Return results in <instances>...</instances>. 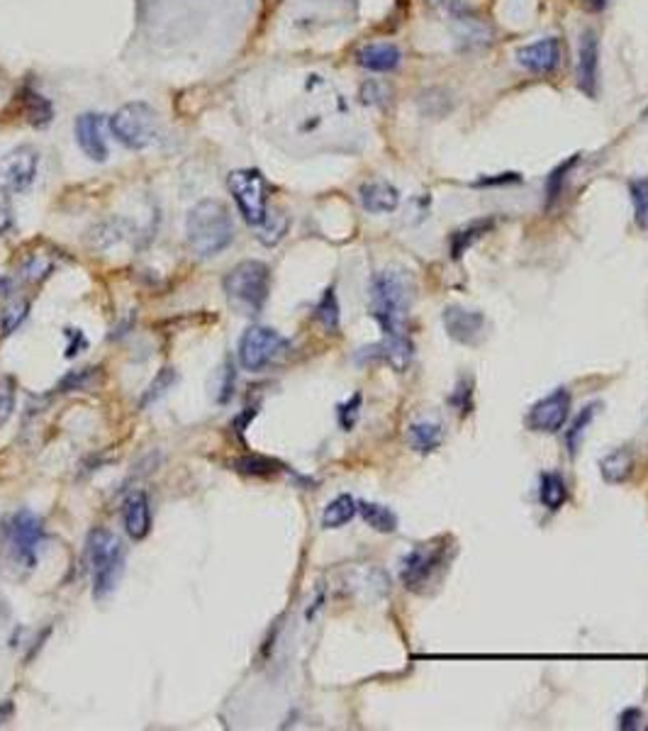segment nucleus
<instances>
[{
	"mask_svg": "<svg viewBox=\"0 0 648 731\" xmlns=\"http://www.w3.org/2000/svg\"><path fill=\"white\" fill-rule=\"evenodd\" d=\"M10 227H12V208L5 191L0 188V234H5Z\"/></svg>",
	"mask_w": 648,
	"mask_h": 731,
	"instance_id": "nucleus-40",
	"label": "nucleus"
},
{
	"mask_svg": "<svg viewBox=\"0 0 648 731\" xmlns=\"http://www.w3.org/2000/svg\"><path fill=\"white\" fill-rule=\"evenodd\" d=\"M39 154L35 146L22 144L0 159V188L8 193H25L35 183Z\"/></svg>",
	"mask_w": 648,
	"mask_h": 731,
	"instance_id": "nucleus-8",
	"label": "nucleus"
},
{
	"mask_svg": "<svg viewBox=\"0 0 648 731\" xmlns=\"http://www.w3.org/2000/svg\"><path fill=\"white\" fill-rule=\"evenodd\" d=\"M122 520L125 530L135 541H142L152 531V507H149V495L144 490H135L122 505Z\"/></svg>",
	"mask_w": 648,
	"mask_h": 731,
	"instance_id": "nucleus-16",
	"label": "nucleus"
},
{
	"mask_svg": "<svg viewBox=\"0 0 648 731\" xmlns=\"http://www.w3.org/2000/svg\"><path fill=\"white\" fill-rule=\"evenodd\" d=\"M12 717V704L3 702L0 704V724H5Z\"/></svg>",
	"mask_w": 648,
	"mask_h": 731,
	"instance_id": "nucleus-43",
	"label": "nucleus"
},
{
	"mask_svg": "<svg viewBox=\"0 0 648 731\" xmlns=\"http://www.w3.org/2000/svg\"><path fill=\"white\" fill-rule=\"evenodd\" d=\"M29 312V302L25 298H12L10 302H5V308L0 310V332L8 337L12 334L15 329L25 322Z\"/></svg>",
	"mask_w": 648,
	"mask_h": 731,
	"instance_id": "nucleus-31",
	"label": "nucleus"
},
{
	"mask_svg": "<svg viewBox=\"0 0 648 731\" xmlns=\"http://www.w3.org/2000/svg\"><path fill=\"white\" fill-rule=\"evenodd\" d=\"M441 439H444V430L437 422H414L407 430V441L414 451L420 454H431L441 447Z\"/></svg>",
	"mask_w": 648,
	"mask_h": 731,
	"instance_id": "nucleus-22",
	"label": "nucleus"
},
{
	"mask_svg": "<svg viewBox=\"0 0 648 731\" xmlns=\"http://www.w3.org/2000/svg\"><path fill=\"white\" fill-rule=\"evenodd\" d=\"M188 247L202 259L222 254L234 242V222L227 205L219 201H201L185 219Z\"/></svg>",
	"mask_w": 648,
	"mask_h": 731,
	"instance_id": "nucleus-2",
	"label": "nucleus"
},
{
	"mask_svg": "<svg viewBox=\"0 0 648 731\" xmlns=\"http://www.w3.org/2000/svg\"><path fill=\"white\" fill-rule=\"evenodd\" d=\"M570 393L566 388H556L544 395L539 402H534L527 415V427L544 434H556L563 430V424L570 417Z\"/></svg>",
	"mask_w": 648,
	"mask_h": 731,
	"instance_id": "nucleus-10",
	"label": "nucleus"
},
{
	"mask_svg": "<svg viewBox=\"0 0 648 731\" xmlns=\"http://www.w3.org/2000/svg\"><path fill=\"white\" fill-rule=\"evenodd\" d=\"M578 86L585 95L595 98L600 86V39L595 29H585L578 49Z\"/></svg>",
	"mask_w": 648,
	"mask_h": 731,
	"instance_id": "nucleus-13",
	"label": "nucleus"
},
{
	"mask_svg": "<svg viewBox=\"0 0 648 731\" xmlns=\"http://www.w3.org/2000/svg\"><path fill=\"white\" fill-rule=\"evenodd\" d=\"M358 201L364 205V210L373 212V215H385L400 205V195H398V188L383 178H371V181L361 183Z\"/></svg>",
	"mask_w": 648,
	"mask_h": 731,
	"instance_id": "nucleus-17",
	"label": "nucleus"
},
{
	"mask_svg": "<svg viewBox=\"0 0 648 731\" xmlns=\"http://www.w3.org/2000/svg\"><path fill=\"white\" fill-rule=\"evenodd\" d=\"M234 468H237L239 473L244 475H271L278 471V464H275L274 458H266V456H242L234 461Z\"/></svg>",
	"mask_w": 648,
	"mask_h": 731,
	"instance_id": "nucleus-35",
	"label": "nucleus"
},
{
	"mask_svg": "<svg viewBox=\"0 0 648 731\" xmlns=\"http://www.w3.org/2000/svg\"><path fill=\"white\" fill-rule=\"evenodd\" d=\"M22 112H25L29 125H35V127H46L52 122V118H54L52 103L46 101L42 93L29 91V88L22 91Z\"/></svg>",
	"mask_w": 648,
	"mask_h": 731,
	"instance_id": "nucleus-24",
	"label": "nucleus"
},
{
	"mask_svg": "<svg viewBox=\"0 0 648 731\" xmlns=\"http://www.w3.org/2000/svg\"><path fill=\"white\" fill-rule=\"evenodd\" d=\"M15 410V383L10 378H0V427L10 420Z\"/></svg>",
	"mask_w": 648,
	"mask_h": 731,
	"instance_id": "nucleus-37",
	"label": "nucleus"
},
{
	"mask_svg": "<svg viewBox=\"0 0 648 731\" xmlns=\"http://www.w3.org/2000/svg\"><path fill=\"white\" fill-rule=\"evenodd\" d=\"M358 66H364L373 73L395 71L400 66V49L388 42H373V45L361 46L357 52Z\"/></svg>",
	"mask_w": 648,
	"mask_h": 731,
	"instance_id": "nucleus-18",
	"label": "nucleus"
},
{
	"mask_svg": "<svg viewBox=\"0 0 648 731\" xmlns=\"http://www.w3.org/2000/svg\"><path fill=\"white\" fill-rule=\"evenodd\" d=\"M93 371H95V368H83V371H73V374L66 375L64 381L59 383V390H62V393H69V390H78V388H83V385L91 381Z\"/></svg>",
	"mask_w": 648,
	"mask_h": 731,
	"instance_id": "nucleus-39",
	"label": "nucleus"
},
{
	"mask_svg": "<svg viewBox=\"0 0 648 731\" xmlns=\"http://www.w3.org/2000/svg\"><path fill=\"white\" fill-rule=\"evenodd\" d=\"M357 512L358 505L351 495H337V497L324 507V512H322V527H324V530H339V527H344V524H349V522L354 520Z\"/></svg>",
	"mask_w": 648,
	"mask_h": 731,
	"instance_id": "nucleus-23",
	"label": "nucleus"
},
{
	"mask_svg": "<svg viewBox=\"0 0 648 731\" xmlns=\"http://www.w3.org/2000/svg\"><path fill=\"white\" fill-rule=\"evenodd\" d=\"M52 268H54L52 259H46L45 254H29L20 266V275L29 283H37V281H42V278L52 274Z\"/></svg>",
	"mask_w": 648,
	"mask_h": 731,
	"instance_id": "nucleus-34",
	"label": "nucleus"
},
{
	"mask_svg": "<svg viewBox=\"0 0 648 731\" xmlns=\"http://www.w3.org/2000/svg\"><path fill=\"white\" fill-rule=\"evenodd\" d=\"M585 5H587V10H593V12H600L607 5V0H585Z\"/></svg>",
	"mask_w": 648,
	"mask_h": 731,
	"instance_id": "nucleus-44",
	"label": "nucleus"
},
{
	"mask_svg": "<svg viewBox=\"0 0 648 731\" xmlns=\"http://www.w3.org/2000/svg\"><path fill=\"white\" fill-rule=\"evenodd\" d=\"M444 327L448 337L458 344H478L485 334V315L478 310H466L461 305H451L444 310Z\"/></svg>",
	"mask_w": 648,
	"mask_h": 731,
	"instance_id": "nucleus-14",
	"label": "nucleus"
},
{
	"mask_svg": "<svg viewBox=\"0 0 648 731\" xmlns=\"http://www.w3.org/2000/svg\"><path fill=\"white\" fill-rule=\"evenodd\" d=\"M517 62L531 73H551L561 64V45L556 37H546L517 49Z\"/></svg>",
	"mask_w": 648,
	"mask_h": 731,
	"instance_id": "nucleus-15",
	"label": "nucleus"
},
{
	"mask_svg": "<svg viewBox=\"0 0 648 731\" xmlns=\"http://www.w3.org/2000/svg\"><path fill=\"white\" fill-rule=\"evenodd\" d=\"M597 410H600V402H593V405H585L583 410L573 417V422H570V427H568L566 431L568 456H576L578 454V448H580V444H583L585 439V431L590 430V424H593Z\"/></svg>",
	"mask_w": 648,
	"mask_h": 731,
	"instance_id": "nucleus-26",
	"label": "nucleus"
},
{
	"mask_svg": "<svg viewBox=\"0 0 648 731\" xmlns=\"http://www.w3.org/2000/svg\"><path fill=\"white\" fill-rule=\"evenodd\" d=\"M88 558L93 571V595L101 600L115 590L125 568V546L108 530H93L88 537Z\"/></svg>",
	"mask_w": 648,
	"mask_h": 731,
	"instance_id": "nucleus-4",
	"label": "nucleus"
},
{
	"mask_svg": "<svg viewBox=\"0 0 648 731\" xmlns=\"http://www.w3.org/2000/svg\"><path fill=\"white\" fill-rule=\"evenodd\" d=\"M288 347L283 334L271 327H249L239 339V364L244 371H261Z\"/></svg>",
	"mask_w": 648,
	"mask_h": 731,
	"instance_id": "nucleus-7",
	"label": "nucleus"
},
{
	"mask_svg": "<svg viewBox=\"0 0 648 731\" xmlns=\"http://www.w3.org/2000/svg\"><path fill=\"white\" fill-rule=\"evenodd\" d=\"M578 161H580V154H573L568 156L566 161H561V164L548 174L546 178V210H551L554 205L558 202V198H561V193H563V185H566L568 176H570V171L576 168Z\"/></svg>",
	"mask_w": 648,
	"mask_h": 731,
	"instance_id": "nucleus-27",
	"label": "nucleus"
},
{
	"mask_svg": "<svg viewBox=\"0 0 648 731\" xmlns=\"http://www.w3.org/2000/svg\"><path fill=\"white\" fill-rule=\"evenodd\" d=\"M110 132L122 146H127L132 152H142L154 144L159 135L156 110L142 101L127 103L110 118Z\"/></svg>",
	"mask_w": 648,
	"mask_h": 731,
	"instance_id": "nucleus-5",
	"label": "nucleus"
},
{
	"mask_svg": "<svg viewBox=\"0 0 648 731\" xmlns=\"http://www.w3.org/2000/svg\"><path fill=\"white\" fill-rule=\"evenodd\" d=\"M412 305V281L400 268H385L371 278V315L385 337L405 334Z\"/></svg>",
	"mask_w": 648,
	"mask_h": 731,
	"instance_id": "nucleus-1",
	"label": "nucleus"
},
{
	"mask_svg": "<svg viewBox=\"0 0 648 731\" xmlns=\"http://www.w3.org/2000/svg\"><path fill=\"white\" fill-rule=\"evenodd\" d=\"M629 195L634 202V219L639 229H648V178L629 181Z\"/></svg>",
	"mask_w": 648,
	"mask_h": 731,
	"instance_id": "nucleus-32",
	"label": "nucleus"
},
{
	"mask_svg": "<svg viewBox=\"0 0 648 731\" xmlns=\"http://www.w3.org/2000/svg\"><path fill=\"white\" fill-rule=\"evenodd\" d=\"M358 407H361V395H351V400L344 402V405H339L337 407V417H339V424H341V430H351L354 424H357L358 420Z\"/></svg>",
	"mask_w": 648,
	"mask_h": 731,
	"instance_id": "nucleus-38",
	"label": "nucleus"
},
{
	"mask_svg": "<svg viewBox=\"0 0 648 731\" xmlns=\"http://www.w3.org/2000/svg\"><path fill=\"white\" fill-rule=\"evenodd\" d=\"M636 717H639V710H629V712L621 714V719H636ZM619 727H621V729H627V727H629V729H634V727H636V722H621Z\"/></svg>",
	"mask_w": 648,
	"mask_h": 731,
	"instance_id": "nucleus-42",
	"label": "nucleus"
},
{
	"mask_svg": "<svg viewBox=\"0 0 648 731\" xmlns=\"http://www.w3.org/2000/svg\"><path fill=\"white\" fill-rule=\"evenodd\" d=\"M227 188L247 225L258 227L268 215V183L258 168H237L227 176Z\"/></svg>",
	"mask_w": 648,
	"mask_h": 731,
	"instance_id": "nucleus-6",
	"label": "nucleus"
},
{
	"mask_svg": "<svg viewBox=\"0 0 648 731\" xmlns=\"http://www.w3.org/2000/svg\"><path fill=\"white\" fill-rule=\"evenodd\" d=\"M444 563V546L437 544H420L402 561V583L407 590H422L430 583L434 571Z\"/></svg>",
	"mask_w": 648,
	"mask_h": 731,
	"instance_id": "nucleus-11",
	"label": "nucleus"
},
{
	"mask_svg": "<svg viewBox=\"0 0 648 731\" xmlns=\"http://www.w3.org/2000/svg\"><path fill=\"white\" fill-rule=\"evenodd\" d=\"M631 468H634V456H631V451L627 447L614 448L600 461V473H603L604 483H624L631 475Z\"/></svg>",
	"mask_w": 648,
	"mask_h": 731,
	"instance_id": "nucleus-21",
	"label": "nucleus"
},
{
	"mask_svg": "<svg viewBox=\"0 0 648 731\" xmlns=\"http://www.w3.org/2000/svg\"><path fill=\"white\" fill-rule=\"evenodd\" d=\"M358 512L368 527H373L375 531H383V534H393L398 530V517L393 510H388L385 505L375 503H358Z\"/></svg>",
	"mask_w": 648,
	"mask_h": 731,
	"instance_id": "nucleus-28",
	"label": "nucleus"
},
{
	"mask_svg": "<svg viewBox=\"0 0 648 731\" xmlns=\"http://www.w3.org/2000/svg\"><path fill=\"white\" fill-rule=\"evenodd\" d=\"M222 288L227 292V298L232 305H237L239 310H244L247 315H254L266 305L268 300V292H271V271L264 261H242L234 268H229Z\"/></svg>",
	"mask_w": 648,
	"mask_h": 731,
	"instance_id": "nucleus-3",
	"label": "nucleus"
},
{
	"mask_svg": "<svg viewBox=\"0 0 648 731\" xmlns=\"http://www.w3.org/2000/svg\"><path fill=\"white\" fill-rule=\"evenodd\" d=\"M76 132V142L81 146V152L91 161L103 164L108 159V139H105V115L101 112H83L76 118L73 125Z\"/></svg>",
	"mask_w": 648,
	"mask_h": 731,
	"instance_id": "nucleus-12",
	"label": "nucleus"
},
{
	"mask_svg": "<svg viewBox=\"0 0 648 731\" xmlns=\"http://www.w3.org/2000/svg\"><path fill=\"white\" fill-rule=\"evenodd\" d=\"M512 181H520V176H517V174H503L500 178H483V181H480V185H497V183H512Z\"/></svg>",
	"mask_w": 648,
	"mask_h": 731,
	"instance_id": "nucleus-41",
	"label": "nucleus"
},
{
	"mask_svg": "<svg viewBox=\"0 0 648 731\" xmlns=\"http://www.w3.org/2000/svg\"><path fill=\"white\" fill-rule=\"evenodd\" d=\"M539 497H541V505H544L546 510H551V512L561 510L568 500V485H566V480H563V475L556 473V471H554V473L541 475Z\"/></svg>",
	"mask_w": 648,
	"mask_h": 731,
	"instance_id": "nucleus-25",
	"label": "nucleus"
},
{
	"mask_svg": "<svg viewBox=\"0 0 648 731\" xmlns=\"http://www.w3.org/2000/svg\"><path fill=\"white\" fill-rule=\"evenodd\" d=\"M256 232H258L256 237H258L261 244H266V247H275V244L285 237V232H288V218L278 210L268 212L264 222L256 227Z\"/></svg>",
	"mask_w": 648,
	"mask_h": 731,
	"instance_id": "nucleus-29",
	"label": "nucleus"
},
{
	"mask_svg": "<svg viewBox=\"0 0 648 731\" xmlns=\"http://www.w3.org/2000/svg\"><path fill=\"white\" fill-rule=\"evenodd\" d=\"M42 541H45L42 520L37 517L35 512L20 510L12 517V524H10V546L15 551V558L20 563L32 568L37 563V556H39Z\"/></svg>",
	"mask_w": 648,
	"mask_h": 731,
	"instance_id": "nucleus-9",
	"label": "nucleus"
},
{
	"mask_svg": "<svg viewBox=\"0 0 648 731\" xmlns=\"http://www.w3.org/2000/svg\"><path fill=\"white\" fill-rule=\"evenodd\" d=\"M451 405H454L456 410H461V415H468V412L473 410V381H471L468 375H463V378L458 381L456 390L451 395Z\"/></svg>",
	"mask_w": 648,
	"mask_h": 731,
	"instance_id": "nucleus-36",
	"label": "nucleus"
},
{
	"mask_svg": "<svg viewBox=\"0 0 648 731\" xmlns=\"http://www.w3.org/2000/svg\"><path fill=\"white\" fill-rule=\"evenodd\" d=\"M176 381H178V374H176L174 368H161V371L154 375L152 385L146 388L144 398H142V407H146V405H152V402L156 400H161V398L174 388Z\"/></svg>",
	"mask_w": 648,
	"mask_h": 731,
	"instance_id": "nucleus-33",
	"label": "nucleus"
},
{
	"mask_svg": "<svg viewBox=\"0 0 648 731\" xmlns=\"http://www.w3.org/2000/svg\"><path fill=\"white\" fill-rule=\"evenodd\" d=\"M373 357L383 358L385 364L395 368V371H407V366L412 364V354H414V347L407 334H390L385 337L378 347L371 349Z\"/></svg>",
	"mask_w": 648,
	"mask_h": 731,
	"instance_id": "nucleus-19",
	"label": "nucleus"
},
{
	"mask_svg": "<svg viewBox=\"0 0 648 731\" xmlns=\"http://www.w3.org/2000/svg\"><path fill=\"white\" fill-rule=\"evenodd\" d=\"M315 317H317L322 327L327 329L329 334L339 332V300L334 288H327V291L322 292L320 302L315 308Z\"/></svg>",
	"mask_w": 648,
	"mask_h": 731,
	"instance_id": "nucleus-30",
	"label": "nucleus"
},
{
	"mask_svg": "<svg viewBox=\"0 0 648 731\" xmlns=\"http://www.w3.org/2000/svg\"><path fill=\"white\" fill-rule=\"evenodd\" d=\"M495 227V219L493 218H480V219H473V222H468L466 227L456 229L454 234H451V247H448V256L454 259V261H458L461 256L466 254L468 249L473 247L478 239H483L490 229Z\"/></svg>",
	"mask_w": 648,
	"mask_h": 731,
	"instance_id": "nucleus-20",
	"label": "nucleus"
}]
</instances>
